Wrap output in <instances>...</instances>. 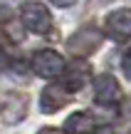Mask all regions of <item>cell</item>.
<instances>
[{"label": "cell", "instance_id": "cell-11", "mask_svg": "<svg viewBox=\"0 0 131 134\" xmlns=\"http://www.w3.org/2000/svg\"><path fill=\"white\" fill-rule=\"evenodd\" d=\"M54 5H59V8H67V5H74L77 0H52Z\"/></svg>", "mask_w": 131, "mask_h": 134}, {"label": "cell", "instance_id": "cell-13", "mask_svg": "<svg viewBox=\"0 0 131 134\" xmlns=\"http://www.w3.org/2000/svg\"><path fill=\"white\" fill-rule=\"evenodd\" d=\"M54 132H57V129H42L40 134H54Z\"/></svg>", "mask_w": 131, "mask_h": 134}, {"label": "cell", "instance_id": "cell-5", "mask_svg": "<svg viewBox=\"0 0 131 134\" xmlns=\"http://www.w3.org/2000/svg\"><path fill=\"white\" fill-rule=\"evenodd\" d=\"M22 23H25L27 30H32L37 35H45L52 27V18H49L47 8L42 3H27L22 8Z\"/></svg>", "mask_w": 131, "mask_h": 134}, {"label": "cell", "instance_id": "cell-8", "mask_svg": "<svg viewBox=\"0 0 131 134\" xmlns=\"http://www.w3.org/2000/svg\"><path fill=\"white\" fill-rule=\"evenodd\" d=\"M92 129H94V117L87 114V112H74L64 122V132L67 134H89Z\"/></svg>", "mask_w": 131, "mask_h": 134}, {"label": "cell", "instance_id": "cell-12", "mask_svg": "<svg viewBox=\"0 0 131 134\" xmlns=\"http://www.w3.org/2000/svg\"><path fill=\"white\" fill-rule=\"evenodd\" d=\"M5 65H8V57H5V55L0 52V72H3V67H5Z\"/></svg>", "mask_w": 131, "mask_h": 134}, {"label": "cell", "instance_id": "cell-9", "mask_svg": "<svg viewBox=\"0 0 131 134\" xmlns=\"http://www.w3.org/2000/svg\"><path fill=\"white\" fill-rule=\"evenodd\" d=\"M82 82H84V70L82 67H77V70H72V72H67L64 75V90H79L82 87Z\"/></svg>", "mask_w": 131, "mask_h": 134}, {"label": "cell", "instance_id": "cell-4", "mask_svg": "<svg viewBox=\"0 0 131 134\" xmlns=\"http://www.w3.org/2000/svg\"><path fill=\"white\" fill-rule=\"evenodd\" d=\"M104 30L114 42H126L131 40V10H116L109 13L104 20Z\"/></svg>", "mask_w": 131, "mask_h": 134}, {"label": "cell", "instance_id": "cell-7", "mask_svg": "<svg viewBox=\"0 0 131 134\" xmlns=\"http://www.w3.org/2000/svg\"><path fill=\"white\" fill-rule=\"evenodd\" d=\"M67 102H69V92L64 90V87H59V85L45 87L42 94H40V107H42V112H47V114L59 112Z\"/></svg>", "mask_w": 131, "mask_h": 134}, {"label": "cell", "instance_id": "cell-6", "mask_svg": "<svg viewBox=\"0 0 131 134\" xmlns=\"http://www.w3.org/2000/svg\"><path fill=\"white\" fill-rule=\"evenodd\" d=\"M94 99L99 104H116L121 99V87H119L116 77L114 75H99L94 80Z\"/></svg>", "mask_w": 131, "mask_h": 134}, {"label": "cell", "instance_id": "cell-2", "mask_svg": "<svg viewBox=\"0 0 131 134\" xmlns=\"http://www.w3.org/2000/svg\"><path fill=\"white\" fill-rule=\"evenodd\" d=\"M32 72L40 77H59L64 75V57L54 50H37L32 55Z\"/></svg>", "mask_w": 131, "mask_h": 134}, {"label": "cell", "instance_id": "cell-10", "mask_svg": "<svg viewBox=\"0 0 131 134\" xmlns=\"http://www.w3.org/2000/svg\"><path fill=\"white\" fill-rule=\"evenodd\" d=\"M121 67H124V75L131 80V50H126V52H124V57H121Z\"/></svg>", "mask_w": 131, "mask_h": 134}, {"label": "cell", "instance_id": "cell-1", "mask_svg": "<svg viewBox=\"0 0 131 134\" xmlns=\"http://www.w3.org/2000/svg\"><path fill=\"white\" fill-rule=\"evenodd\" d=\"M104 42V35L94 27H84L79 32H74L72 37L67 40V50L74 55V57H87L94 50H99V45Z\"/></svg>", "mask_w": 131, "mask_h": 134}, {"label": "cell", "instance_id": "cell-3", "mask_svg": "<svg viewBox=\"0 0 131 134\" xmlns=\"http://www.w3.org/2000/svg\"><path fill=\"white\" fill-rule=\"evenodd\" d=\"M27 107H30V99L20 92H0V114H3L5 122L15 124L20 122L25 114H27Z\"/></svg>", "mask_w": 131, "mask_h": 134}]
</instances>
